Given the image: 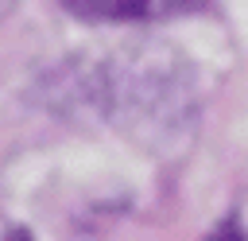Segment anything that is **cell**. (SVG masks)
<instances>
[{
    "mask_svg": "<svg viewBox=\"0 0 248 241\" xmlns=\"http://www.w3.org/2000/svg\"><path fill=\"white\" fill-rule=\"evenodd\" d=\"M70 16L93 23H163L198 12L205 0H58Z\"/></svg>",
    "mask_w": 248,
    "mask_h": 241,
    "instance_id": "cell-2",
    "label": "cell"
},
{
    "mask_svg": "<svg viewBox=\"0 0 248 241\" xmlns=\"http://www.w3.org/2000/svg\"><path fill=\"white\" fill-rule=\"evenodd\" d=\"M46 101L70 117H97L143 144H159L194 124L198 78L174 47L132 43L58 66L46 78Z\"/></svg>",
    "mask_w": 248,
    "mask_h": 241,
    "instance_id": "cell-1",
    "label": "cell"
}]
</instances>
